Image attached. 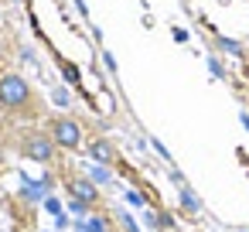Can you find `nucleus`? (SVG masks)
Segmentation results:
<instances>
[{"label": "nucleus", "instance_id": "nucleus-1", "mask_svg": "<svg viewBox=\"0 0 249 232\" xmlns=\"http://www.w3.org/2000/svg\"><path fill=\"white\" fill-rule=\"evenodd\" d=\"M31 99H35V92H31V86H28V79L14 75V72L0 75V106H4V109L21 113V109L31 106Z\"/></svg>", "mask_w": 249, "mask_h": 232}, {"label": "nucleus", "instance_id": "nucleus-2", "mask_svg": "<svg viewBox=\"0 0 249 232\" xmlns=\"http://www.w3.org/2000/svg\"><path fill=\"white\" fill-rule=\"evenodd\" d=\"M48 133H52V140L58 143V150H79L82 140H86L82 123H79L75 116H55V120L48 123Z\"/></svg>", "mask_w": 249, "mask_h": 232}, {"label": "nucleus", "instance_id": "nucleus-3", "mask_svg": "<svg viewBox=\"0 0 249 232\" xmlns=\"http://www.w3.org/2000/svg\"><path fill=\"white\" fill-rule=\"evenodd\" d=\"M21 154L35 164H52L55 154H58V143L52 140V133H31L21 140Z\"/></svg>", "mask_w": 249, "mask_h": 232}, {"label": "nucleus", "instance_id": "nucleus-4", "mask_svg": "<svg viewBox=\"0 0 249 232\" xmlns=\"http://www.w3.org/2000/svg\"><path fill=\"white\" fill-rule=\"evenodd\" d=\"M65 188H69L72 201H82V205H89V208L99 201V188H96V181H89V178H69Z\"/></svg>", "mask_w": 249, "mask_h": 232}, {"label": "nucleus", "instance_id": "nucleus-5", "mask_svg": "<svg viewBox=\"0 0 249 232\" xmlns=\"http://www.w3.org/2000/svg\"><path fill=\"white\" fill-rule=\"evenodd\" d=\"M89 154H92V161L103 164V167L116 161V147H113L109 140H92V143H89Z\"/></svg>", "mask_w": 249, "mask_h": 232}, {"label": "nucleus", "instance_id": "nucleus-6", "mask_svg": "<svg viewBox=\"0 0 249 232\" xmlns=\"http://www.w3.org/2000/svg\"><path fill=\"white\" fill-rule=\"evenodd\" d=\"M181 198H184V208H188V212H198V208H201V201H198V198H195L191 191H184Z\"/></svg>", "mask_w": 249, "mask_h": 232}, {"label": "nucleus", "instance_id": "nucleus-7", "mask_svg": "<svg viewBox=\"0 0 249 232\" xmlns=\"http://www.w3.org/2000/svg\"><path fill=\"white\" fill-rule=\"evenodd\" d=\"M218 45H222V48H225V52H232V55H239V52H242V48H239V45H235V41H229V38H222V41H218Z\"/></svg>", "mask_w": 249, "mask_h": 232}, {"label": "nucleus", "instance_id": "nucleus-8", "mask_svg": "<svg viewBox=\"0 0 249 232\" xmlns=\"http://www.w3.org/2000/svg\"><path fill=\"white\" fill-rule=\"evenodd\" d=\"M92 181H109V171H106V167H96V171H92Z\"/></svg>", "mask_w": 249, "mask_h": 232}, {"label": "nucleus", "instance_id": "nucleus-9", "mask_svg": "<svg viewBox=\"0 0 249 232\" xmlns=\"http://www.w3.org/2000/svg\"><path fill=\"white\" fill-rule=\"evenodd\" d=\"M160 229H174V218H171V215H167V212H164V215H160Z\"/></svg>", "mask_w": 249, "mask_h": 232}]
</instances>
